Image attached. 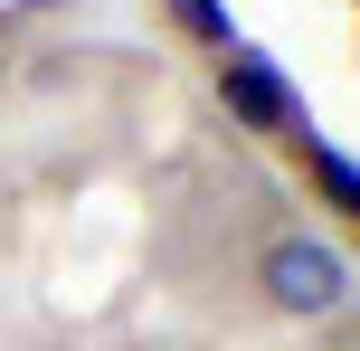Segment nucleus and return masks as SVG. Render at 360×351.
I'll return each mask as SVG.
<instances>
[{
    "label": "nucleus",
    "instance_id": "obj_1",
    "mask_svg": "<svg viewBox=\"0 0 360 351\" xmlns=\"http://www.w3.org/2000/svg\"><path fill=\"white\" fill-rule=\"evenodd\" d=\"M256 285H266V304L285 323H332L351 304V257L332 238H313V228H275L256 247Z\"/></svg>",
    "mask_w": 360,
    "mask_h": 351
},
{
    "label": "nucleus",
    "instance_id": "obj_2",
    "mask_svg": "<svg viewBox=\"0 0 360 351\" xmlns=\"http://www.w3.org/2000/svg\"><path fill=\"white\" fill-rule=\"evenodd\" d=\"M218 105H228L237 133H266V143H285L294 124H313L304 95H294V76L275 67L266 48H247V38H237V48H218Z\"/></svg>",
    "mask_w": 360,
    "mask_h": 351
},
{
    "label": "nucleus",
    "instance_id": "obj_3",
    "mask_svg": "<svg viewBox=\"0 0 360 351\" xmlns=\"http://www.w3.org/2000/svg\"><path fill=\"white\" fill-rule=\"evenodd\" d=\"M285 152L304 162L313 200H323V209H332L342 228H360V162H351V152H342V143H323L313 124H294V133H285Z\"/></svg>",
    "mask_w": 360,
    "mask_h": 351
},
{
    "label": "nucleus",
    "instance_id": "obj_4",
    "mask_svg": "<svg viewBox=\"0 0 360 351\" xmlns=\"http://www.w3.org/2000/svg\"><path fill=\"white\" fill-rule=\"evenodd\" d=\"M162 10H171V29L180 38H190V48H237V19H228V0H162Z\"/></svg>",
    "mask_w": 360,
    "mask_h": 351
},
{
    "label": "nucleus",
    "instance_id": "obj_5",
    "mask_svg": "<svg viewBox=\"0 0 360 351\" xmlns=\"http://www.w3.org/2000/svg\"><path fill=\"white\" fill-rule=\"evenodd\" d=\"M342 351H360V342H342Z\"/></svg>",
    "mask_w": 360,
    "mask_h": 351
}]
</instances>
